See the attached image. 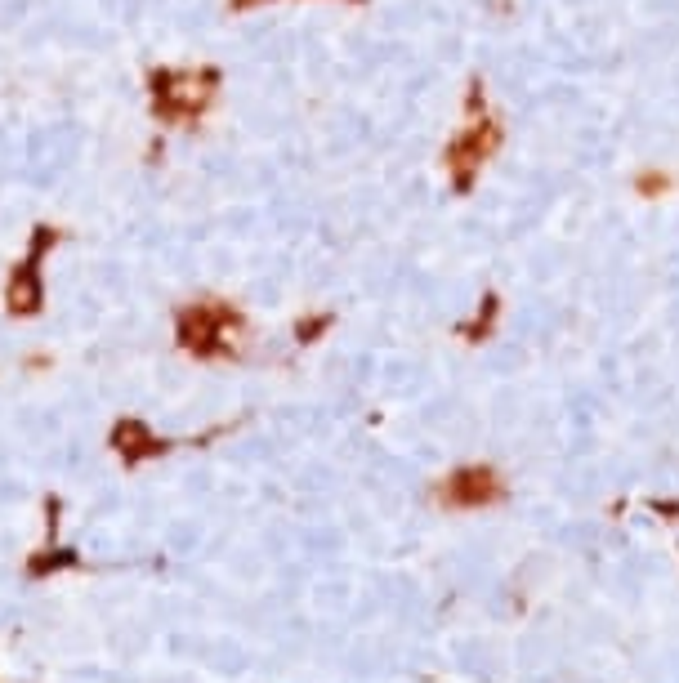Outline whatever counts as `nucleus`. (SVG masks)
I'll use <instances>...</instances> for the list:
<instances>
[{
	"mask_svg": "<svg viewBox=\"0 0 679 683\" xmlns=\"http://www.w3.org/2000/svg\"><path fill=\"white\" fill-rule=\"evenodd\" d=\"M148 117L157 130H197L219 99L215 67H148Z\"/></svg>",
	"mask_w": 679,
	"mask_h": 683,
	"instance_id": "nucleus-1",
	"label": "nucleus"
},
{
	"mask_svg": "<svg viewBox=\"0 0 679 683\" xmlns=\"http://www.w3.org/2000/svg\"><path fill=\"white\" fill-rule=\"evenodd\" d=\"M63 237L68 233H63L59 224H36L32 228L23 255L9 264V277H5V313L9 317H36L45 309V259L59 250Z\"/></svg>",
	"mask_w": 679,
	"mask_h": 683,
	"instance_id": "nucleus-2",
	"label": "nucleus"
},
{
	"mask_svg": "<svg viewBox=\"0 0 679 683\" xmlns=\"http://www.w3.org/2000/svg\"><path fill=\"white\" fill-rule=\"evenodd\" d=\"M237 331H242V313L228 300H188L179 304L175 313V335L179 349H188L193 358H215V353H228L237 344Z\"/></svg>",
	"mask_w": 679,
	"mask_h": 683,
	"instance_id": "nucleus-3",
	"label": "nucleus"
},
{
	"mask_svg": "<svg viewBox=\"0 0 679 683\" xmlns=\"http://www.w3.org/2000/svg\"><path fill=\"white\" fill-rule=\"evenodd\" d=\"M255 5H264V0H228V9H237V14H242V9H255Z\"/></svg>",
	"mask_w": 679,
	"mask_h": 683,
	"instance_id": "nucleus-4",
	"label": "nucleus"
}]
</instances>
